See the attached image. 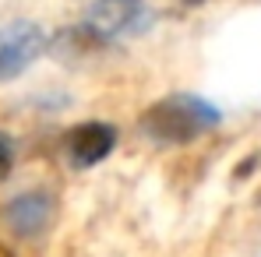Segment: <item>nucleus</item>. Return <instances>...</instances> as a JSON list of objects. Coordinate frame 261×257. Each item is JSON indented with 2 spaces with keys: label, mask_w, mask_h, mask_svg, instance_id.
I'll list each match as a JSON object with an SVG mask.
<instances>
[{
  "label": "nucleus",
  "mask_w": 261,
  "mask_h": 257,
  "mask_svg": "<svg viewBox=\"0 0 261 257\" xmlns=\"http://www.w3.org/2000/svg\"><path fill=\"white\" fill-rule=\"evenodd\" d=\"M219 120H222V113L208 99L180 92V95H166L155 106H148L141 117V130L155 145H191L194 137L216 127Z\"/></svg>",
  "instance_id": "nucleus-1"
},
{
  "label": "nucleus",
  "mask_w": 261,
  "mask_h": 257,
  "mask_svg": "<svg viewBox=\"0 0 261 257\" xmlns=\"http://www.w3.org/2000/svg\"><path fill=\"white\" fill-rule=\"evenodd\" d=\"M155 21V11L145 0H92L82 21V32L95 43H117L148 32Z\"/></svg>",
  "instance_id": "nucleus-2"
},
{
  "label": "nucleus",
  "mask_w": 261,
  "mask_h": 257,
  "mask_svg": "<svg viewBox=\"0 0 261 257\" xmlns=\"http://www.w3.org/2000/svg\"><path fill=\"white\" fill-rule=\"evenodd\" d=\"M46 49V32L32 21H14L0 28V81L18 78L32 60H39Z\"/></svg>",
  "instance_id": "nucleus-3"
},
{
  "label": "nucleus",
  "mask_w": 261,
  "mask_h": 257,
  "mask_svg": "<svg viewBox=\"0 0 261 257\" xmlns=\"http://www.w3.org/2000/svg\"><path fill=\"white\" fill-rule=\"evenodd\" d=\"M53 215H57V201H53L49 190H29V194H18L14 201L4 205L7 229L18 233L21 240L43 236L46 229L53 225Z\"/></svg>",
  "instance_id": "nucleus-4"
},
{
  "label": "nucleus",
  "mask_w": 261,
  "mask_h": 257,
  "mask_svg": "<svg viewBox=\"0 0 261 257\" xmlns=\"http://www.w3.org/2000/svg\"><path fill=\"white\" fill-rule=\"evenodd\" d=\"M113 148H117V130L110 124H99V120L78 124L64 137V152H67V162L74 169H88V166L102 162Z\"/></svg>",
  "instance_id": "nucleus-5"
},
{
  "label": "nucleus",
  "mask_w": 261,
  "mask_h": 257,
  "mask_svg": "<svg viewBox=\"0 0 261 257\" xmlns=\"http://www.w3.org/2000/svg\"><path fill=\"white\" fill-rule=\"evenodd\" d=\"M11 166H14V145L7 134H0V183L11 176Z\"/></svg>",
  "instance_id": "nucleus-6"
},
{
  "label": "nucleus",
  "mask_w": 261,
  "mask_h": 257,
  "mask_svg": "<svg viewBox=\"0 0 261 257\" xmlns=\"http://www.w3.org/2000/svg\"><path fill=\"white\" fill-rule=\"evenodd\" d=\"M0 257H14L11 250H7V247H4V240H0Z\"/></svg>",
  "instance_id": "nucleus-7"
},
{
  "label": "nucleus",
  "mask_w": 261,
  "mask_h": 257,
  "mask_svg": "<svg viewBox=\"0 0 261 257\" xmlns=\"http://www.w3.org/2000/svg\"><path fill=\"white\" fill-rule=\"evenodd\" d=\"M180 4H205V0H180Z\"/></svg>",
  "instance_id": "nucleus-8"
}]
</instances>
